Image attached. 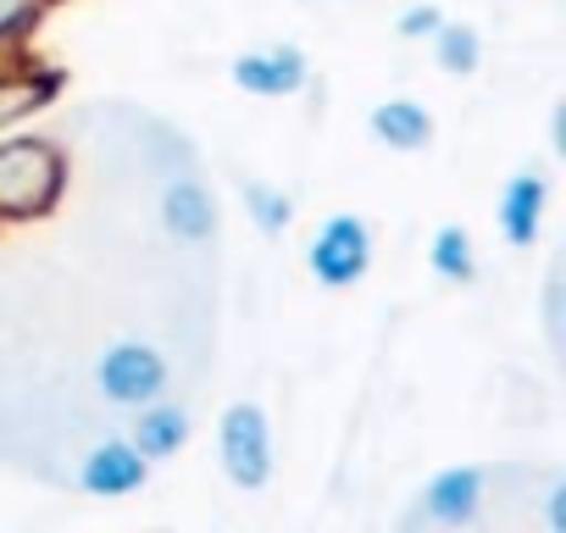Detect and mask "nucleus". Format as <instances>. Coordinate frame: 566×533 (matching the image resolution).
<instances>
[{
  "instance_id": "0eeeda50",
  "label": "nucleus",
  "mask_w": 566,
  "mask_h": 533,
  "mask_svg": "<svg viewBox=\"0 0 566 533\" xmlns=\"http://www.w3.org/2000/svg\"><path fill=\"white\" fill-rule=\"evenodd\" d=\"M145 483H150V461L134 450V439H101L78 461V489L95 500H123L139 494Z\"/></svg>"
},
{
  "instance_id": "20e7f679",
  "label": "nucleus",
  "mask_w": 566,
  "mask_h": 533,
  "mask_svg": "<svg viewBox=\"0 0 566 533\" xmlns=\"http://www.w3.org/2000/svg\"><path fill=\"white\" fill-rule=\"evenodd\" d=\"M306 266H312V279L323 290H350L367 279V266H373V228L356 217V211H339L317 228L312 250H306Z\"/></svg>"
},
{
  "instance_id": "6e6552de",
  "label": "nucleus",
  "mask_w": 566,
  "mask_h": 533,
  "mask_svg": "<svg viewBox=\"0 0 566 533\" xmlns=\"http://www.w3.org/2000/svg\"><path fill=\"white\" fill-rule=\"evenodd\" d=\"M161 228L178 239V244H211L217 239V200L211 189L195 178V173H172L161 184Z\"/></svg>"
},
{
  "instance_id": "423d86ee",
  "label": "nucleus",
  "mask_w": 566,
  "mask_h": 533,
  "mask_svg": "<svg viewBox=\"0 0 566 533\" xmlns=\"http://www.w3.org/2000/svg\"><path fill=\"white\" fill-rule=\"evenodd\" d=\"M312 84V62L301 45H261V51H244L233 56V90L244 95H261V101H290Z\"/></svg>"
},
{
  "instance_id": "f8f14e48",
  "label": "nucleus",
  "mask_w": 566,
  "mask_h": 533,
  "mask_svg": "<svg viewBox=\"0 0 566 533\" xmlns=\"http://www.w3.org/2000/svg\"><path fill=\"white\" fill-rule=\"evenodd\" d=\"M367 128H373L378 145H389V150H400V156H417V150L433 145V117H428V106H417V101H406V95L378 101L373 117H367Z\"/></svg>"
},
{
  "instance_id": "f3484780",
  "label": "nucleus",
  "mask_w": 566,
  "mask_h": 533,
  "mask_svg": "<svg viewBox=\"0 0 566 533\" xmlns=\"http://www.w3.org/2000/svg\"><path fill=\"white\" fill-rule=\"evenodd\" d=\"M560 312H566V284H560V273H549V279H544V334H549V351L566 345V323H560Z\"/></svg>"
},
{
  "instance_id": "39448f33",
  "label": "nucleus",
  "mask_w": 566,
  "mask_h": 533,
  "mask_svg": "<svg viewBox=\"0 0 566 533\" xmlns=\"http://www.w3.org/2000/svg\"><path fill=\"white\" fill-rule=\"evenodd\" d=\"M489 500V467H444L422 483L417 505L406 511V527H472Z\"/></svg>"
},
{
  "instance_id": "1a4fd4ad",
  "label": "nucleus",
  "mask_w": 566,
  "mask_h": 533,
  "mask_svg": "<svg viewBox=\"0 0 566 533\" xmlns=\"http://www.w3.org/2000/svg\"><path fill=\"white\" fill-rule=\"evenodd\" d=\"M56 95H62V73H51V67H40V62H23V56L0 62V134L23 128V123H29L34 112H45Z\"/></svg>"
},
{
  "instance_id": "6ab92c4d",
  "label": "nucleus",
  "mask_w": 566,
  "mask_h": 533,
  "mask_svg": "<svg viewBox=\"0 0 566 533\" xmlns=\"http://www.w3.org/2000/svg\"><path fill=\"white\" fill-rule=\"evenodd\" d=\"M544 522H549V533H566V478H549V494H544Z\"/></svg>"
},
{
  "instance_id": "ddd939ff",
  "label": "nucleus",
  "mask_w": 566,
  "mask_h": 533,
  "mask_svg": "<svg viewBox=\"0 0 566 533\" xmlns=\"http://www.w3.org/2000/svg\"><path fill=\"white\" fill-rule=\"evenodd\" d=\"M428 266H433V279L444 284H478V244L461 222H444L433 239H428Z\"/></svg>"
},
{
  "instance_id": "9d476101",
  "label": "nucleus",
  "mask_w": 566,
  "mask_h": 533,
  "mask_svg": "<svg viewBox=\"0 0 566 533\" xmlns=\"http://www.w3.org/2000/svg\"><path fill=\"white\" fill-rule=\"evenodd\" d=\"M544 200H549V178L544 167H522L505 189H500V239L511 250H533L544 233Z\"/></svg>"
},
{
  "instance_id": "7ed1b4c3",
  "label": "nucleus",
  "mask_w": 566,
  "mask_h": 533,
  "mask_svg": "<svg viewBox=\"0 0 566 533\" xmlns=\"http://www.w3.org/2000/svg\"><path fill=\"white\" fill-rule=\"evenodd\" d=\"M95 389H101L112 406L139 411L145 400L167 395V356H161L156 345H145V339H117V345H106L101 362H95Z\"/></svg>"
},
{
  "instance_id": "a211bd4d",
  "label": "nucleus",
  "mask_w": 566,
  "mask_h": 533,
  "mask_svg": "<svg viewBox=\"0 0 566 533\" xmlns=\"http://www.w3.org/2000/svg\"><path fill=\"white\" fill-rule=\"evenodd\" d=\"M439 23H444V12L433 7V0H422V7H406V12H400L395 29H400V40H428Z\"/></svg>"
},
{
  "instance_id": "9b49d317",
  "label": "nucleus",
  "mask_w": 566,
  "mask_h": 533,
  "mask_svg": "<svg viewBox=\"0 0 566 533\" xmlns=\"http://www.w3.org/2000/svg\"><path fill=\"white\" fill-rule=\"evenodd\" d=\"M128 439H134V450H139L150 467H156V461H172V456L189 445V411H184L178 400H161V395H156V400L139 406V422H134Z\"/></svg>"
},
{
  "instance_id": "aec40b11",
  "label": "nucleus",
  "mask_w": 566,
  "mask_h": 533,
  "mask_svg": "<svg viewBox=\"0 0 566 533\" xmlns=\"http://www.w3.org/2000/svg\"><path fill=\"white\" fill-rule=\"evenodd\" d=\"M549 150H555V156H566V106H555V112H549Z\"/></svg>"
},
{
  "instance_id": "dca6fc26",
  "label": "nucleus",
  "mask_w": 566,
  "mask_h": 533,
  "mask_svg": "<svg viewBox=\"0 0 566 533\" xmlns=\"http://www.w3.org/2000/svg\"><path fill=\"white\" fill-rule=\"evenodd\" d=\"M45 12H51V0H0V51H12Z\"/></svg>"
},
{
  "instance_id": "4468645a",
  "label": "nucleus",
  "mask_w": 566,
  "mask_h": 533,
  "mask_svg": "<svg viewBox=\"0 0 566 533\" xmlns=\"http://www.w3.org/2000/svg\"><path fill=\"white\" fill-rule=\"evenodd\" d=\"M428 45H433V62H439L450 79H472V73L483 67V40H478V29H467V23H439V29L428 34Z\"/></svg>"
},
{
  "instance_id": "2eb2a0df",
  "label": "nucleus",
  "mask_w": 566,
  "mask_h": 533,
  "mask_svg": "<svg viewBox=\"0 0 566 533\" xmlns=\"http://www.w3.org/2000/svg\"><path fill=\"white\" fill-rule=\"evenodd\" d=\"M239 200H244L250 222H255L266 239H277L283 228L295 222V200H290V189H277V184H266V178H244V184H239Z\"/></svg>"
},
{
  "instance_id": "f257e3e1",
  "label": "nucleus",
  "mask_w": 566,
  "mask_h": 533,
  "mask_svg": "<svg viewBox=\"0 0 566 533\" xmlns=\"http://www.w3.org/2000/svg\"><path fill=\"white\" fill-rule=\"evenodd\" d=\"M67 150L51 134H7L0 139V228L51 217L67 195Z\"/></svg>"
},
{
  "instance_id": "f03ea898",
  "label": "nucleus",
  "mask_w": 566,
  "mask_h": 533,
  "mask_svg": "<svg viewBox=\"0 0 566 533\" xmlns=\"http://www.w3.org/2000/svg\"><path fill=\"white\" fill-rule=\"evenodd\" d=\"M217 456H222V472L233 489L255 494L272 483V467H277V450H272V422L255 400H233L217 422Z\"/></svg>"
}]
</instances>
